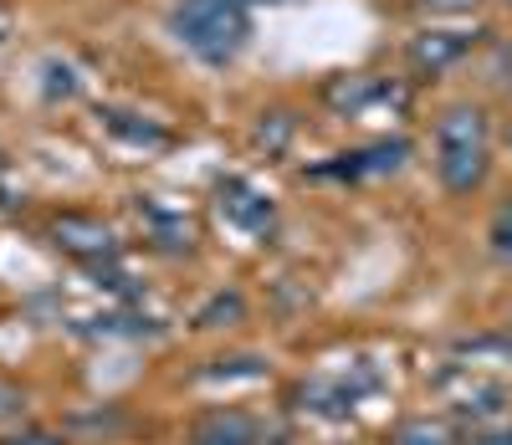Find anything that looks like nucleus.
<instances>
[{"mask_svg": "<svg viewBox=\"0 0 512 445\" xmlns=\"http://www.w3.org/2000/svg\"><path fill=\"white\" fill-rule=\"evenodd\" d=\"M492 169V133L487 113L472 103H456L436 118V174L451 195H472Z\"/></svg>", "mask_w": 512, "mask_h": 445, "instance_id": "f257e3e1", "label": "nucleus"}, {"mask_svg": "<svg viewBox=\"0 0 512 445\" xmlns=\"http://www.w3.org/2000/svg\"><path fill=\"white\" fill-rule=\"evenodd\" d=\"M169 26H175V36L210 67L236 62L251 41L246 0H180V6L169 11Z\"/></svg>", "mask_w": 512, "mask_h": 445, "instance_id": "f03ea898", "label": "nucleus"}, {"mask_svg": "<svg viewBox=\"0 0 512 445\" xmlns=\"http://www.w3.org/2000/svg\"><path fill=\"white\" fill-rule=\"evenodd\" d=\"M52 236H57L62 251H72V256H82V261H108V256H118V236H113L108 220H98V215H57V220H52Z\"/></svg>", "mask_w": 512, "mask_h": 445, "instance_id": "7ed1b4c3", "label": "nucleus"}, {"mask_svg": "<svg viewBox=\"0 0 512 445\" xmlns=\"http://www.w3.org/2000/svg\"><path fill=\"white\" fill-rule=\"evenodd\" d=\"M344 164H323L318 174H344V180H379V174H400L405 159H410V144L405 139H379L369 149H354V154H338Z\"/></svg>", "mask_w": 512, "mask_h": 445, "instance_id": "20e7f679", "label": "nucleus"}, {"mask_svg": "<svg viewBox=\"0 0 512 445\" xmlns=\"http://www.w3.org/2000/svg\"><path fill=\"white\" fill-rule=\"evenodd\" d=\"M190 445H262V430L246 410H205L190 430Z\"/></svg>", "mask_w": 512, "mask_h": 445, "instance_id": "39448f33", "label": "nucleus"}, {"mask_svg": "<svg viewBox=\"0 0 512 445\" xmlns=\"http://www.w3.org/2000/svg\"><path fill=\"white\" fill-rule=\"evenodd\" d=\"M472 41H477L472 31H425V36L410 41V62L420 72H441V67H451L472 52Z\"/></svg>", "mask_w": 512, "mask_h": 445, "instance_id": "423d86ee", "label": "nucleus"}, {"mask_svg": "<svg viewBox=\"0 0 512 445\" xmlns=\"http://www.w3.org/2000/svg\"><path fill=\"white\" fill-rule=\"evenodd\" d=\"M221 210L236 220L241 231H251V236H267V231H272V200H267L262 190L241 185V180L221 185Z\"/></svg>", "mask_w": 512, "mask_h": 445, "instance_id": "0eeeda50", "label": "nucleus"}, {"mask_svg": "<svg viewBox=\"0 0 512 445\" xmlns=\"http://www.w3.org/2000/svg\"><path fill=\"white\" fill-rule=\"evenodd\" d=\"M364 389H374V379H369V384H349V379H313V384L297 389V399H303V410H318V415H349V410L359 405V394H364Z\"/></svg>", "mask_w": 512, "mask_h": 445, "instance_id": "6e6552de", "label": "nucleus"}, {"mask_svg": "<svg viewBox=\"0 0 512 445\" xmlns=\"http://www.w3.org/2000/svg\"><path fill=\"white\" fill-rule=\"evenodd\" d=\"M390 87H384L379 77H364V72H354V77H338V82H328V108H338V113H364L369 103H379Z\"/></svg>", "mask_w": 512, "mask_h": 445, "instance_id": "1a4fd4ad", "label": "nucleus"}, {"mask_svg": "<svg viewBox=\"0 0 512 445\" xmlns=\"http://www.w3.org/2000/svg\"><path fill=\"white\" fill-rule=\"evenodd\" d=\"M395 445H456V435H451V425H441L431 415H415L395 430Z\"/></svg>", "mask_w": 512, "mask_h": 445, "instance_id": "9d476101", "label": "nucleus"}, {"mask_svg": "<svg viewBox=\"0 0 512 445\" xmlns=\"http://www.w3.org/2000/svg\"><path fill=\"white\" fill-rule=\"evenodd\" d=\"M241 313H246V302H241V292H216L200 313H195V328H231V323H241Z\"/></svg>", "mask_w": 512, "mask_h": 445, "instance_id": "9b49d317", "label": "nucleus"}, {"mask_svg": "<svg viewBox=\"0 0 512 445\" xmlns=\"http://www.w3.org/2000/svg\"><path fill=\"white\" fill-rule=\"evenodd\" d=\"M492 251L512 266V195L497 205V215H492Z\"/></svg>", "mask_w": 512, "mask_h": 445, "instance_id": "f8f14e48", "label": "nucleus"}, {"mask_svg": "<svg viewBox=\"0 0 512 445\" xmlns=\"http://www.w3.org/2000/svg\"><path fill=\"white\" fill-rule=\"evenodd\" d=\"M231 374H246V379H262L267 364L251 359V353H241V359H216V369H205V379H231Z\"/></svg>", "mask_w": 512, "mask_h": 445, "instance_id": "ddd939ff", "label": "nucleus"}, {"mask_svg": "<svg viewBox=\"0 0 512 445\" xmlns=\"http://www.w3.org/2000/svg\"><path fill=\"white\" fill-rule=\"evenodd\" d=\"M113 133H123V139L134 144H164V128H149V123H123V113H103Z\"/></svg>", "mask_w": 512, "mask_h": 445, "instance_id": "4468645a", "label": "nucleus"}, {"mask_svg": "<svg viewBox=\"0 0 512 445\" xmlns=\"http://www.w3.org/2000/svg\"><path fill=\"white\" fill-rule=\"evenodd\" d=\"M425 11H472L477 0H420Z\"/></svg>", "mask_w": 512, "mask_h": 445, "instance_id": "2eb2a0df", "label": "nucleus"}, {"mask_svg": "<svg viewBox=\"0 0 512 445\" xmlns=\"http://www.w3.org/2000/svg\"><path fill=\"white\" fill-rule=\"evenodd\" d=\"M11 410H16V394H11V389H0V415H11Z\"/></svg>", "mask_w": 512, "mask_h": 445, "instance_id": "dca6fc26", "label": "nucleus"}]
</instances>
